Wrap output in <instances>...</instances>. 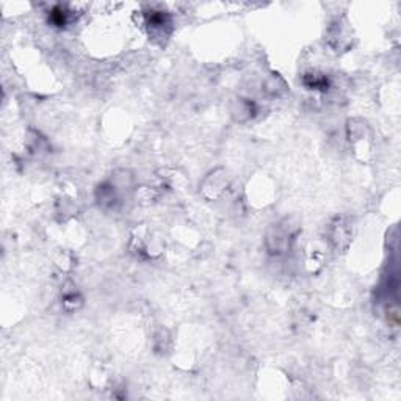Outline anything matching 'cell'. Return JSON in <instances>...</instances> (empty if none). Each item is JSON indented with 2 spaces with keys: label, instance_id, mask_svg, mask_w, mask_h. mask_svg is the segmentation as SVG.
<instances>
[{
  "label": "cell",
  "instance_id": "obj_1",
  "mask_svg": "<svg viewBox=\"0 0 401 401\" xmlns=\"http://www.w3.org/2000/svg\"><path fill=\"white\" fill-rule=\"evenodd\" d=\"M304 83L309 86V88L313 90H328V79L321 74H309L306 75Z\"/></svg>",
  "mask_w": 401,
  "mask_h": 401
}]
</instances>
